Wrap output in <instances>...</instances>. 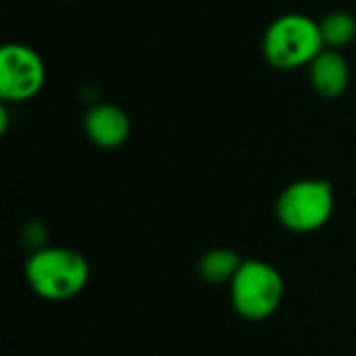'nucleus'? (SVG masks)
Listing matches in <instances>:
<instances>
[{
    "label": "nucleus",
    "instance_id": "1",
    "mask_svg": "<svg viewBox=\"0 0 356 356\" xmlns=\"http://www.w3.org/2000/svg\"><path fill=\"white\" fill-rule=\"evenodd\" d=\"M25 280L33 294L50 302L71 300L81 294L90 280L88 259L71 248L44 246L25 263Z\"/></svg>",
    "mask_w": 356,
    "mask_h": 356
},
{
    "label": "nucleus",
    "instance_id": "2",
    "mask_svg": "<svg viewBox=\"0 0 356 356\" xmlns=\"http://www.w3.org/2000/svg\"><path fill=\"white\" fill-rule=\"evenodd\" d=\"M325 50L319 21L302 13H286L269 23L263 35V56L277 71L309 67Z\"/></svg>",
    "mask_w": 356,
    "mask_h": 356
},
{
    "label": "nucleus",
    "instance_id": "3",
    "mask_svg": "<svg viewBox=\"0 0 356 356\" xmlns=\"http://www.w3.org/2000/svg\"><path fill=\"white\" fill-rule=\"evenodd\" d=\"M229 286L236 313L248 321L269 319L282 307L286 292L282 273L273 265L259 259L242 261Z\"/></svg>",
    "mask_w": 356,
    "mask_h": 356
},
{
    "label": "nucleus",
    "instance_id": "4",
    "mask_svg": "<svg viewBox=\"0 0 356 356\" xmlns=\"http://www.w3.org/2000/svg\"><path fill=\"white\" fill-rule=\"evenodd\" d=\"M334 188L325 179H298L284 188L275 202L280 223L294 234H311L327 225L334 215Z\"/></svg>",
    "mask_w": 356,
    "mask_h": 356
},
{
    "label": "nucleus",
    "instance_id": "5",
    "mask_svg": "<svg viewBox=\"0 0 356 356\" xmlns=\"http://www.w3.org/2000/svg\"><path fill=\"white\" fill-rule=\"evenodd\" d=\"M44 81V60L31 46L10 42L0 48V98L4 104H21L35 98Z\"/></svg>",
    "mask_w": 356,
    "mask_h": 356
},
{
    "label": "nucleus",
    "instance_id": "6",
    "mask_svg": "<svg viewBox=\"0 0 356 356\" xmlns=\"http://www.w3.org/2000/svg\"><path fill=\"white\" fill-rule=\"evenodd\" d=\"M83 131L94 146L113 150L127 142L131 134V121L121 106L100 102L88 108L83 115Z\"/></svg>",
    "mask_w": 356,
    "mask_h": 356
},
{
    "label": "nucleus",
    "instance_id": "7",
    "mask_svg": "<svg viewBox=\"0 0 356 356\" xmlns=\"http://www.w3.org/2000/svg\"><path fill=\"white\" fill-rule=\"evenodd\" d=\"M309 79L313 90L323 98H338L350 83V67L340 50L325 48L311 65Z\"/></svg>",
    "mask_w": 356,
    "mask_h": 356
},
{
    "label": "nucleus",
    "instance_id": "8",
    "mask_svg": "<svg viewBox=\"0 0 356 356\" xmlns=\"http://www.w3.org/2000/svg\"><path fill=\"white\" fill-rule=\"evenodd\" d=\"M242 261L234 250L227 248H213L209 250L198 265V273L204 282L209 284H225L236 277Z\"/></svg>",
    "mask_w": 356,
    "mask_h": 356
},
{
    "label": "nucleus",
    "instance_id": "9",
    "mask_svg": "<svg viewBox=\"0 0 356 356\" xmlns=\"http://www.w3.org/2000/svg\"><path fill=\"white\" fill-rule=\"evenodd\" d=\"M319 27H321L325 48H332V50H340V48L348 46L356 38V19L348 10L327 13L319 21Z\"/></svg>",
    "mask_w": 356,
    "mask_h": 356
}]
</instances>
